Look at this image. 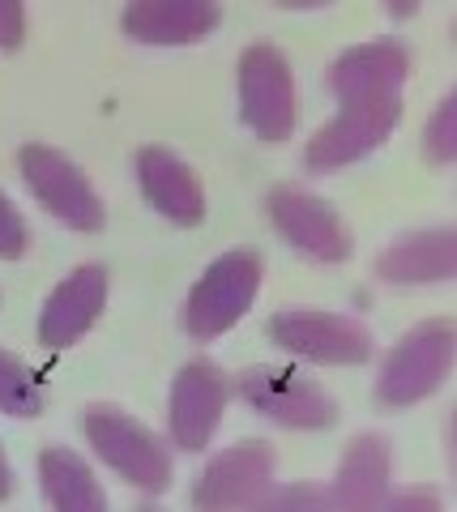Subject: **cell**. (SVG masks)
Masks as SVG:
<instances>
[{
    "label": "cell",
    "instance_id": "5bb4252c",
    "mask_svg": "<svg viewBox=\"0 0 457 512\" xmlns=\"http://www.w3.org/2000/svg\"><path fill=\"white\" fill-rule=\"evenodd\" d=\"M137 180H141L146 201L163 218L180 222V227H197L206 218V192H201L193 167L180 154H171L167 146L137 150Z\"/></svg>",
    "mask_w": 457,
    "mask_h": 512
},
{
    "label": "cell",
    "instance_id": "e0dca14e",
    "mask_svg": "<svg viewBox=\"0 0 457 512\" xmlns=\"http://www.w3.org/2000/svg\"><path fill=\"white\" fill-rule=\"evenodd\" d=\"M376 274L393 286H423L449 282L457 274V235L453 227H432L398 239L385 256H376Z\"/></svg>",
    "mask_w": 457,
    "mask_h": 512
},
{
    "label": "cell",
    "instance_id": "5b68a950",
    "mask_svg": "<svg viewBox=\"0 0 457 512\" xmlns=\"http://www.w3.org/2000/svg\"><path fill=\"white\" fill-rule=\"evenodd\" d=\"M240 107L261 141H287L295 133V77L274 43H252L240 56Z\"/></svg>",
    "mask_w": 457,
    "mask_h": 512
},
{
    "label": "cell",
    "instance_id": "d6986e66",
    "mask_svg": "<svg viewBox=\"0 0 457 512\" xmlns=\"http://www.w3.org/2000/svg\"><path fill=\"white\" fill-rule=\"evenodd\" d=\"M0 410L18 414V419H35L43 414V389L39 380L26 372L22 359H13L0 350Z\"/></svg>",
    "mask_w": 457,
    "mask_h": 512
},
{
    "label": "cell",
    "instance_id": "6da1fadb",
    "mask_svg": "<svg viewBox=\"0 0 457 512\" xmlns=\"http://www.w3.org/2000/svg\"><path fill=\"white\" fill-rule=\"evenodd\" d=\"M86 440L124 483H133L146 495H163L171 487V457L159 436H150L137 419H129L116 406H90L86 410Z\"/></svg>",
    "mask_w": 457,
    "mask_h": 512
},
{
    "label": "cell",
    "instance_id": "ac0fdd59",
    "mask_svg": "<svg viewBox=\"0 0 457 512\" xmlns=\"http://www.w3.org/2000/svg\"><path fill=\"white\" fill-rule=\"evenodd\" d=\"M39 483L56 512H107V495L99 487V478L69 448H43Z\"/></svg>",
    "mask_w": 457,
    "mask_h": 512
},
{
    "label": "cell",
    "instance_id": "9c48e42d",
    "mask_svg": "<svg viewBox=\"0 0 457 512\" xmlns=\"http://www.w3.org/2000/svg\"><path fill=\"white\" fill-rule=\"evenodd\" d=\"M402 120V99H376V103H342L338 120H329L317 137L308 141L304 163L312 171H338L355 158L385 146L389 133Z\"/></svg>",
    "mask_w": 457,
    "mask_h": 512
},
{
    "label": "cell",
    "instance_id": "ba28073f",
    "mask_svg": "<svg viewBox=\"0 0 457 512\" xmlns=\"http://www.w3.org/2000/svg\"><path fill=\"white\" fill-rule=\"evenodd\" d=\"M22 175L30 192L43 201V210L60 218L73 231H99L103 227V201L90 188V180L60 150L52 146H22Z\"/></svg>",
    "mask_w": 457,
    "mask_h": 512
},
{
    "label": "cell",
    "instance_id": "277c9868",
    "mask_svg": "<svg viewBox=\"0 0 457 512\" xmlns=\"http://www.w3.org/2000/svg\"><path fill=\"white\" fill-rule=\"evenodd\" d=\"M240 397L257 414H265V419L295 427V431H325L338 419V406L329 402V393L291 363L248 367L240 376Z\"/></svg>",
    "mask_w": 457,
    "mask_h": 512
},
{
    "label": "cell",
    "instance_id": "ffe728a7",
    "mask_svg": "<svg viewBox=\"0 0 457 512\" xmlns=\"http://www.w3.org/2000/svg\"><path fill=\"white\" fill-rule=\"evenodd\" d=\"M423 154L432 163H453V154H457V99L453 94H445V103L432 111L428 133H423Z\"/></svg>",
    "mask_w": 457,
    "mask_h": 512
},
{
    "label": "cell",
    "instance_id": "52a82bcc",
    "mask_svg": "<svg viewBox=\"0 0 457 512\" xmlns=\"http://www.w3.org/2000/svg\"><path fill=\"white\" fill-rule=\"evenodd\" d=\"M274 466H278V457L265 440H244L227 448L223 457H214L201 470L193 487V508H210V512L261 508V500L270 495V483H274Z\"/></svg>",
    "mask_w": 457,
    "mask_h": 512
},
{
    "label": "cell",
    "instance_id": "30bf717a",
    "mask_svg": "<svg viewBox=\"0 0 457 512\" xmlns=\"http://www.w3.org/2000/svg\"><path fill=\"white\" fill-rule=\"evenodd\" d=\"M231 384L218 372L214 363L197 359L180 367L176 384H171V402H167V423H171V440H176L184 453H201L210 444V436L218 431V419L227 410Z\"/></svg>",
    "mask_w": 457,
    "mask_h": 512
},
{
    "label": "cell",
    "instance_id": "7a4b0ae2",
    "mask_svg": "<svg viewBox=\"0 0 457 512\" xmlns=\"http://www.w3.org/2000/svg\"><path fill=\"white\" fill-rule=\"evenodd\" d=\"M265 265L257 252H227L197 278L184 308V325L197 342H214L240 320L261 291Z\"/></svg>",
    "mask_w": 457,
    "mask_h": 512
},
{
    "label": "cell",
    "instance_id": "9a60e30c",
    "mask_svg": "<svg viewBox=\"0 0 457 512\" xmlns=\"http://www.w3.org/2000/svg\"><path fill=\"white\" fill-rule=\"evenodd\" d=\"M223 18V9L210 0H137L124 9V35L154 47L197 43Z\"/></svg>",
    "mask_w": 457,
    "mask_h": 512
},
{
    "label": "cell",
    "instance_id": "d4e9b609",
    "mask_svg": "<svg viewBox=\"0 0 457 512\" xmlns=\"http://www.w3.org/2000/svg\"><path fill=\"white\" fill-rule=\"evenodd\" d=\"M415 9H419V5H393V13H398V18H415Z\"/></svg>",
    "mask_w": 457,
    "mask_h": 512
},
{
    "label": "cell",
    "instance_id": "3957f363",
    "mask_svg": "<svg viewBox=\"0 0 457 512\" xmlns=\"http://www.w3.org/2000/svg\"><path fill=\"white\" fill-rule=\"evenodd\" d=\"M453 367V320H428L415 333L389 350V359L376 380V397L385 406H415L440 389V380Z\"/></svg>",
    "mask_w": 457,
    "mask_h": 512
},
{
    "label": "cell",
    "instance_id": "4fadbf2b",
    "mask_svg": "<svg viewBox=\"0 0 457 512\" xmlns=\"http://www.w3.org/2000/svg\"><path fill=\"white\" fill-rule=\"evenodd\" d=\"M107 303V274L103 265H82L77 274L52 291V299L39 312V342L47 350H69L73 342H82L90 325L99 320Z\"/></svg>",
    "mask_w": 457,
    "mask_h": 512
},
{
    "label": "cell",
    "instance_id": "8fae6325",
    "mask_svg": "<svg viewBox=\"0 0 457 512\" xmlns=\"http://www.w3.org/2000/svg\"><path fill=\"white\" fill-rule=\"evenodd\" d=\"M265 210H270L274 227L287 235L299 252H308L312 261L338 265L355 248L346 222L329 210L321 197H308V192H299V188H274L270 197H265Z\"/></svg>",
    "mask_w": 457,
    "mask_h": 512
},
{
    "label": "cell",
    "instance_id": "44dd1931",
    "mask_svg": "<svg viewBox=\"0 0 457 512\" xmlns=\"http://www.w3.org/2000/svg\"><path fill=\"white\" fill-rule=\"evenodd\" d=\"M26 252V222L22 214L13 210V201L0 192V256H22Z\"/></svg>",
    "mask_w": 457,
    "mask_h": 512
},
{
    "label": "cell",
    "instance_id": "7c38bea8",
    "mask_svg": "<svg viewBox=\"0 0 457 512\" xmlns=\"http://www.w3.org/2000/svg\"><path fill=\"white\" fill-rule=\"evenodd\" d=\"M411 77V52L398 39H376L364 47H351L329 64V90L342 103H376V99H402V86Z\"/></svg>",
    "mask_w": 457,
    "mask_h": 512
},
{
    "label": "cell",
    "instance_id": "cb8c5ba5",
    "mask_svg": "<svg viewBox=\"0 0 457 512\" xmlns=\"http://www.w3.org/2000/svg\"><path fill=\"white\" fill-rule=\"evenodd\" d=\"M13 495V474H9V461H5V448H0V504Z\"/></svg>",
    "mask_w": 457,
    "mask_h": 512
},
{
    "label": "cell",
    "instance_id": "2e32d148",
    "mask_svg": "<svg viewBox=\"0 0 457 512\" xmlns=\"http://www.w3.org/2000/svg\"><path fill=\"white\" fill-rule=\"evenodd\" d=\"M329 508L342 512H372L385 508L389 500V440L368 431V436H355L346 448V461L334 478V487H325Z\"/></svg>",
    "mask_w": 457,
    "mask_h": 512
},
{
    "label": "cell",
    "instance_id": "7402d4cb",
    "mask_svg": "<svg viewBox=\"0 0 457 512\" xmlns=\"http://www.w3.org/2000/svg\"><path fill=\"white\" fill-rule=\"evenodd\" d=\"M261 508H329L325 487H287V491H270L261 500Z\"/></svg>",
    "mask_w": 457,
    "mask_h": 512
},
{
    "label": "cell",
    "instance_id": "8992f818",
    "mask_svg": "<svg viewBox=\"0 0 457 512\" xmlns=\"http://www.w3.org/2000/svg\"><path fill=\"white\" fill-rule=\"evenodd\" d=\"M270 342L282 346L295 359H312V363H368L372 359V338L364 325H355L351 316H334V312H308V308H291L278 312L270 325Z\"/></svg>",
    "mask_w": 457,
    "mask_h": 512
},
{
    "label": "cell",
    "instance_id": "603a6c76",
    "mask_svg": "<svg viewBox=\"0 0 457 512\" xmlns=\"http://www.w3.org/2000/svg\"><path fill=\"white\" fill-rule=\"evenodd\" d=\"M26 35V9L18 0H0V52H18Z\"/></svg>",
    "mask_w": 457,
    "mask_h": 512
}]
</instances>
